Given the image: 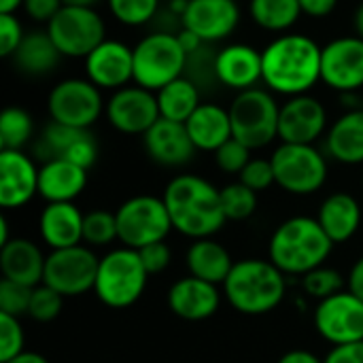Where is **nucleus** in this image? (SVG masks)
<instances>
[{
  "instance_id": "nucleus-26",
  "label": "nucleus",
  "mask_w": 363,
  "mask_h": 363,
  "mask_svg": "<svg viewBox=\"0 0 363 363\" xmlns=\"http://www.w3.org/2000/svg\"><path fill=\"white\" fill-rule=\"evenodd\" d=\"M185 128L198 151L215 153L221 145L234 138L230 108L217 102H202L196 113L185 121Z\"/></svg>"
},
{
  "instance_id": "nucleus-4",
  "label": "nucleus",
  "mask_w": 363,
  "mask_h": 363,
  "mask_svg": "<svg viewBox=\"0 0 363 363\" xmlns=\"http://www.w3.org/2000/svg\"><path fill=\"white\" fill-rule=\"evenodd\" d=\"M223 294L242 315H266L285 298V274L270 259H242L234 264Z\"/></svg>"
},
{
  "instance_id": "nucleus-2",
  "label": "nucleus",
  "mask_w": 363,
  "mask_h": 363,
  "mask_svg": "<svg viewBox=\"0 0 363 363\" xmlns=\"http://www.w3.org/2000/svg\"><path fill=\"white\" fill-rule=\"evenodd\" d=\"M162 200L168 208L172 230L194 240L211 238L228 221L221 206V189L198 174L174 177L166 185Z\"/></svg>"
},
{
  "instance_id": "nucleus-35",
  "label": "nucleus",
  "mask_w": 363,
  "mask_h": 363,
  "mask_svg": "<svg viewBox=\"0 0 363 363\" xmlns=\"http://www.w3.org/2000/svg\"><path fill=\"white\" fill-rule=\"evenodd\" d=\"M108 13L128 28H143L157 19L162 0H106Z\"/></svg>"
},
{
  "instance_id": "nucleus-36",
  "label": "nucleus",
  "mask_w": 363,
  "mask_h": 363,
  "mask_svg": "<svg viewBox=\"0 0 363 363\" xmlns=\"http://www.w3.org/2000/svg\"><path fill=\"white\" fill-rule=\"evenodd\" d=\"M221 206L228 221H245L257 208V191L236 181L221 189Z\"/></svg>"
},
{
  "instance_id": "nucleus-8",
  "label": "nucleus",
  "mask_w": 363,
  "mask_h": 363,
  "mask_svg": "<svg viewBox=\"0 0 363 363\" xmlns=\"http://www.w3.org/2000/svg\"><path fill=\"white\" fill-rule=\"evenodd\" d=\"M277 185L296 196L319 191L328 181V157L315 145L281 143L272 151Z\"/></svg>"
},
{
  "instance_id": "nucleus-6",
  "label": "nucleus",
  "mask_w": 363,
  "mask_h": 363,
  "mask_svg": "<svg viewBox=\"0 0 363 363\" xmlns=\"http://www.w3.org/2000/svg\"><path fill=\"white\" fill-rule=\"evenodd\" d=\"M228 108L234 138L251 151L264 149L279 138L281 104L270 89L257 85L247 91H238Z\"/></svg>"
},
{
  "instance_id": "nucleus-32",
  "label": "nucleus",
  "mask_w": 363,
  "mask_h": 363,
  "mask_svg": "<svg viewBox=\"0 0 363 363\" xmlns=\"http://www.w3.org/2000/svg\"><path fill=\"white\" fill-rule=\"evenodd\" d=\"M155 96H157L160 117L179 121V123H185L196 113V108L202 104L200 85L194 79H189L187 74L164 85L160 91H155Z\"/></svg>"
},
{
  "instance_id": "nucleus-53",
  "label": "nucleus",
  "mask_w": 363,
  "mask_h": 363,
  "mask_svg": "<svg viewBox=\"0 0 363 363\" xmlns=\"http://www.w3.org/2000/svg\"><path fill=\"white\" fill-rule=\"evenodd\" d=\"M353 28H355V34L363 38V2L355 9L353 13Z\"/></svg>"
},
{
  "instance_id": "nucleus-7",
  "label": "nucleus",
  "mask_w": 363,
  "mask_h": 363,
  "mask_svg": "<svg viewBox=\"0 0 363 363\" xmlns=\"http://www.w3.org/2000/svg\"><path fill=\"white\" fill-rule=\"evenodd\" d=\"M149 272L136 249H115L100 259L94 291L98 300L111 308H128L136 304L147 287Z\"/></svg>"
},
{
  "instance_id": "nucleus-24",
  "label": "nucleus",
  "mask_w": 363,
  "mask_h": 363,
  "mask_svg": "<svg viewBox=\"0 0 363 363\" xmlns=\"http://www.w3.org/2000/svg\"><path fill=\"white\" fill-rule=\"evenodd\" d=\"M45 255L28 238H11L0 247V272L2 279L38 287L45 274Z\"/></svg>"
},
{
  "instance_id": "nucleus-49",
  "label": "nucleus",
  "mask_w": 363,
  "mask_h": 363,
  "mask_svg": "<svg viewBox=\"0 0 363 363\" xmlns=\"http://www.w3.org/2000/svg\"><path fill=\"white\" fill-rule=\"evenodd\" d=\"M177 38H179V43H181V47H183V51H185L187 55H194V53H198L202 47H206V43H204L196 32H191V30H187V28H181V30L177 32Z\"/></svg>"
},
{
  "instance_id": "nucleus-50",
  "label": "nucleus",
  "mask_w": 363,
  "mask_h": 363,
  "mask_svg": "<svg viewBox=\"0 0 363 363\" xmlns=\"http://www.w3.org/2000/svg\"><path fill=\"white\" fill-rule=\"evenodd\" d=\"M349 291L363 300V257L355 262V266L349 272Z\"/></svg>"
},
{
  "instance_id": "nucleus-47",
  "label": "nucleus",
  "mask_w": 363,
  "mask_h": 363,
  "mask_svg": "<svg viewBox=\"0 0 363 363\" xmlns=\"http://www.w3.org/2000/svg\"><path fill=\"white\" fill-rule=\"evenodd\" d=\"M323 363H363V340L334 347Z\"/></svg>"
},
{
  "instance_id": "nucleus-3",
  "label": "nucleus",
  "mask_w": 363,
  "mask_h": 363,
  "mask_svg": "<svg viewBox=\"0 0 363 363\" xmlns=\"http://www.w3.org/2000/svg\"><path fill=\"white\" fill-rule=\"evenodd\" d=\"M332 238L313 217H291L283 221L270 238V262L283 274H308L323 266L332 253Z\"/></svg>"
},
{
  "instance_id": "nucleus-13",
  "label": "nucleus",
  "mask_w": 363,
  "mask_h": 363,
  "mask_svg": "<svg viewBox=\"0 0 363 363\" xmlns=\"http://www.w3.org/2000/svg\"><path fill=\"white\" fill-rule=\"evenodd\" d=\"M108 123L128 136H145L160 117L157 96L136 83H130L111 94L104 106Z\"/></svg>"
},
{
  "instance_id": "nucleus-14",
  "label": "nucleus",
  "mask_w": 363,
  "mask_h": 363,
  "mask_svg": "<svg viewBox=\"0 0 363 363\" xmlns=\"http://www.w3.org/2000/svg\"><path fill=\"white\" fill-rule=\"evenodd\" d=\"M321 83L338 94L363 89V38L349 34L323 45Z\"/></svg>"
},
{
  "instance_id": "nucleus-33",
  "label": "nucleus",
  "mask_w": 363,
  "mask_h": 363,
  "mask_svg": "<svg viewBox=\"0 0 363 363\" xmlns=\"http://www.w3.org/2000/svg\"><path fill=\"white\" fill-rule=\"evenodd\" d=\"M249 15L257 28L285 34L302 17V6L298 0H249Z\"/></svg>"
},
{
  "instance_id": "nucleus-52",
  "label": "nucleus",
  "mask_w": 363,
  "mask_h": 363,
  "mask_svg": "<svg viewBox=\"0 0 363 363\" xmlns=\"http://www.w3.org/2000/svg\"><path fill=\"white\" fill-rule=\"evenodd\" d=\"M4 363H49L43 355H38V353H30V351H23V353H19L17 357H13V359H9V362Z\"/></svg>"
},
{
  "instance_id": "nucleus-46",
  "label": "nucleus",
  "mask_w": 363,
  "mask_h": 363,
  "mask_svg": "<svg viewBox=\"0 0 363 363\" xmlns=\"http://www.w3.org/2000/svg\"><path fill=\"white\" fill-rule=\"evenodd\" d=\"M62 6V0H23L21 11L36 23H49Z\"/></svg>"
},
{
  "instance_id": "nucleus-5",
  "label": "nucleus",
  "mask_w": 363,
  "mask_h": 363,
  "mask_svg": "<svg viewBox=\"0 0 363 363\" xmlns=\"http://www.w3.org/2000/svg\"><path fill=\"white\" fill-rule=\"evenodd\" d=\"M134 83L160 91L164 85L187 72L189 55L183 51L177 32L153 30L134 47Z\"/></svg>"
},
{
  "instance_id": "nucleus-19",
  "label": "nucleus",
  "mask_w": 363,
  "mask_h": 363,
  "mask_svg": "<svg viewBox=\"0 0 363 363\" xmlns=\"http://www.w3.org/2000/svg\"><path fill=\"white\" fill-rule=\"evenodd\" d=\"M240 4L234 0H189L181 26L211 45L230 38L240 26Z\"/></svg>"
},
{
  "instance_id": "nucleus-1",
  "label": "nucleus",
  "mask_w": 363,
  "mask_h": 363,
  "mask_svg": "<svg viewBox=\"0 0 363 363\" xmlns=\"http://www.w3.org/2000/svg\"><path fill=\"white\" fill-rule=\"evenodd\" d=\"M321 45L302 34H277L262 49V83L274 96H302L321 81Z\"/></svg>"
},
{
  "instance_id": "nucleus-45",
  "label": "nucleus",
  "mask_w": 363,
  "mask_h": 363,
  "mask_svg": "<svg viewBox=\"0 0 363 363\" xmlns=\"http://www.w3.org/2000/svg\"><path fill=\"white\" fill-rule=\"evenodd\" d=\"M138 255H140L143 266H145V270L149 274L164 272L170 266V259H172V251L166 245V240H160V242H153V245H147V247L138 249Z\"/></svg>"
},
{
  "instance_id": "nucleus-17",
  "label": "nucleus",
  "mask_w": 363,
  "mask_h": 363,
  "mask_svg": "<svg viewBox=\"0 0 363 363\" xmlns=\"http://www.w3.org/2000/svg\"><path fill=\"white\" fill-rule=\"evenodd\" d=\"M328 134V108L311 94L287 98L281 104L279 115V138L281 143L315 145Z\"/></svg>"
},
{
  "instance_id": "nucleus-42",
  "label": "nucleus",
  "mask_w": 363,
  "mask_h": 363,
  "mask_svg": "<svg viewBox=\"0 0 363 363\" xmlns=\"http://www.w3.org/2000/svg\"><path fill=\"white\" fill-rule=\"evenodd\" d=\"M249 162H251V149L236 138H230L225 145H221L215 151V164L228 174L240 177V172L247 168Z\"/></svg>"
},
{
  "instance_id": "nucleus-12",
  "label": "nucleus",
  "mask_w": 363,
  "mask_h": 363,
  "mask_svg": "<svg viewBox=\"0 0 363 363\" xmlns=\"http://www.w3.org/2000/svg\"><path fill=\"white\" fill-rule=\"evenodd\" d=\"M100 259L83 245L55 249L45 259L43 285L55 289L64 298L81 296L96 285Z\"/></svg>"
},
{
  "instance_id": "nucleus-27",
  "label": "nucleus",
  "mask_w": 363,
  "mask_h": 363,
  "mask_svg": "<svg viewBox=\"0 0 363 363\" xmlns=\"http://www.w3.org/2000/svg\"><path fill=\"white\" fill-rule=\"evenodd\" d=\"M325 155L345 164H363V106L345 111L325 134Z\"/></svg>"
},
{
  "instance_id": "nucleus-41",
  "label": "nucleus",
  "mask_w": 363,
  "mask_h": 363,
  "mask_svg": "<svg viewBox=\"0 0 363 363\" xmlns=\"http://www.w3.org/2000/svg\"><path fill=\"white\" fill-rule=\"evenodd\" d=\"M23 330L17 317L0 313V363L9 362L23 353Z\"/></svg>"
},
{
  "instance_id": "nucleus-16",
  "label": "nucleus",
  "mask_w": 363,
  "mask_h": 363,
  "mask_svg": "<svg viewBox=\"0 0 363 363\" xmlns=\"http://www.w3.org/2000/svg\"><path fill=\"white\" fill-rule=\"evenodd\" d=\"M34 155L43 164L49 160H66L89 170L98 160V143L89 130L51 121L36 138Z\"/></svg>"
},
{
  "instance_id": "nucleus-18",
  "label": "nucleus",
  "mask_w": 363,
  "mask_h": 363,
  "mask_svg": "<svg viewBox=\"0 0 363 363\" xmlns=\"http://www.w3.org/2000/svg\"><path fill=\"white\" fill-rule=\"evenodd\" d=\"M85 77L102 91H117L134 83V49L117 38L102 40L85 57Z\"/></svg>"
},
{
  "instance_id": "nucleus-29",
  "label": "nucleus",
  "mask_w": 363,
  "mask_h": 363,
  "mask_svg": "<svg viewBox=\"0 0 363 363\" xmlns=\"http://www.w3.org/2000/svg\"><path fill=\"white\" fill-rule=\"evenodd\" d=\"M317 221L334 245L347 242L357 234L362 225V206L355 196L347 191H336L321 202Z\"/></svg>"
},
{
  "instance_id": "nucleus-34",
  "label": "nucleus",
  "mask_w": 363,
  "mask_h": 363,
  "mask_svg": "<svg viewBox=\"0 0 363 363\" xmlns=\"http://www.w3.org/2000/svg\"><path fill=\"white\" fill-rule=\"evenodd\" d=\"M34 136V119L21 106H6L0 115V149L21 151Z\"/></svg>"
},
{
  "instance_id": "nucleus-57",
  "label": "nucleus",
  "mask_w": 363,
  "mask_h": 363,
  "mask_svg": "<svg viewBox=\"0 0 363 363\" xmlns=\"http://www.w3.org/2000/svg\"><path fill=\"white\" fill-rule=\"evenodd\" d=\"M362 185H363V174H362Z\"/></svg>"
},
{
  "instance_id": "nucleus-22",
  "label": "nucleus",
  "mask_w": 363,
  "mask_h": 363,
  "mask_svg": "<svg viewBox=\"0 0 363 363\" xmlns=\"http://www.w3.org/2000/svg\"><path fill=\"white\" fill-rule=\"evenodd\" d=\"M143 145L147 155L155 164L166 168H179L189 164L198 151L189 138L185 123L170 119H157L155 125L143 136Z\"/></svg>"
},
{
  "instance_id": "nucleus-9",
  "label": "nucleus",
  "mask_w": 363,
  "mask_h": 363,
  "mask_svg": "<svg viewBox=\"0 0 363 363\" xmlns=\"http://www.w3.org/2000/svg\"><path fill=\"white\" fill-rule=\"evenodd\" d=\"M102 89L87 77H68L57 81L47 96V113L51 121L89 130L104 113Z\"/></svg>"
},
{
  "instance_id": "nucleus-30",
  "label": "nucleus",
  "mask_w": 363,
  "mask_h": 363,
  "mask_svg": "<svg viewBox=\"0 0 363 363\" xmlns=\"http://www.w3.org/2000/svg\"><path fill=\"white\" fill-rule=\"evenodd\" d=\"M11 60L19 72L30 77H43L57 68L62 53L57 51L47 30H32L26 32L21 45L17 47Z\"/></svg>"
},
{
  "instance_id": "nucleus-51",
  "label": "nucleus",
  "mask_w": 363,
  "mask_h": 363,
  "mask_svg": "<svg viewBox=\"0 0 363 363\" xmlns=\"http://www.w3.org/2000/svg\"><path fill=\"white\" fill-rule=\"evenodd\" d=\"M279 363H323L315 353L311 351H304V349H294L289 353H285Z\"/></svg>"
},
{
  "instance_id": "nucleus-44",
  "label": "nucleus",
  "mask_w": 363,
  "mask_h": 363,
  "mask_svg": "<svg viewBox=\"0 0 363 363\" xmlns=\"http://www.w3.org/2000/svg\"><path fill=\"white\" fill-rule=\"evenodd\" d=\"M23 36H26V30L19 17L15 13H0V55L13 57Z\"/></svg>"
},
{
  "instance_id": "nucleus-56",
  "label": "nucleus",
  "mask_w": 363,
  "mask_h": 363,
  "mask_svg": "<svg viewBox=\"0 0 363 363\" xmlns=\"http://www.w3.org/2000/svg\"><path fill=\"white\" fill-rule=\"evenodd\" d=\"M66 6H96L100 0H62Z\"/></svg>"
},
{
  "instance_id": "nucleus-40",
  "label": "nucleus",
  "mask_w": 363,
  "mask_h": 363,
  "mask_svg": "<svg viewBox=\"0 0 363 363\" xmlns=\"http://www.w3.org/2000/svg\"><path fill=\"white\" fill-rule=\"evenodd\" d=\"M302 285H304L308 296H313L321 302V300L332 298V296L342 291V277L334 268L319 266V268L311 270L308 274H304Z\"/></svg>"
},
{
  "instance_id": "nucleus-31",
  "label": "nucleus",
  "mask_w": 363,
  "mask_h": 363,
  "mask_svg": "<svg viewBox=\"0 0 363 363\" xmlns=\"http://www.w3.org/2000/svg\"><path fill=\"white\" fill-rule=\"evenodd\" d=\"M185 259H187V268L191 277L202 279L213 285H223L234 268V262L228 249L211 238L194 240Z\"/></svg>"
},
{
  "instance_id": "nucleus-11",
  "label": "nucleus",
  "mask_w": 363,
  "mask_h": 363,
  "mask_svg": "<svg viewBox=\"0 0 363 363\" xmlns=\"http://www.w3.org/2000/svg\"><path fill=\"white\" fill-rule=\"evenodd\" d=\"M117 238L128 249H143L147 245L166 240L172 230L168 208L162 198L134 196L125 200L117 213Z\"/></svg>"
},
{
  "instance_id": "nucleus-39",
  "label": "nucleus",
  "mask_w": 363,
  "mask_h": 363,
  "mask_svg": "<svg viewBox=\"0 0 363 363\" xmlns=\"http://www.w3.org/2000/svg\"><path fill=\"white\" fill-rule=\"evenodd\" d=\"M62 306H64V296L40 283L32 291V302H30L28 317H32L34 321H40V323H49V321L60 317Z\"/></svg>"
},
{
  "instance_id": "nucleus-25",
  "label": "nucleus",
  "mask_w": 363,
  "mask_h": 363,
  "mask_svg": "<svg viewBox=\"0 0 363 363\" xmlns=\"http://www.w3.org/2000/svg\"><path fill=\"white\" fill-rule=\"evenodd\" d=\"M83 213L72 202H49L40 213V236L55 249H68L83 242Z\"/></svg>"
},
{
  "instance_id": "nucleus-21",
  "label": "nucleus",
  "mask_w": 363,
  "mask_h": 363,
  "mask_svg": "<svg viewBox=\"0 0 363 363\" xmlns=\"http://www.w3.org/2000/svg\"><path fill=\"white\" fill-rule=\"evenodd\" d=\"M38 166L23 151H0V206L21 208L38 194Z\"/></svg>"
},
{
  "instance_id": "nucleus-58",
  "label": "nucleus",
  "mask_w": 363,
  "mask_h": 363,
  "mask_svg": "<svg viewBox=\"0 0 363 363\" xmlns=\"http://www.w3.org/2000/svg\"><path fill=\"white\" fill-rule=\"evenodd\" d=\"M234 2H240V0H234Z\"/></svg>"
},
{
  "instance_id": "nucleus-37",
  "label": "nucleus",
  "mask_w": 363,
  "mask_h": 363,
  "mask_svg": "<svg viewBox=\"0 0 363 363\" xmlns=\"http://www.w3.org/2000/svg\"><path fill=\"white\" fill-rule=\"evenodd\" d=\"M117 238V217L108 211H91L83 217V242L91 247L108 245Z\"/></svg>"
},
{
  "instance_id": "nucleus-23",
  "label": "nucleus",
  "mask_w": 363,
  "mask_h": 363,
  "mask_svg": "<svg viewBox=\"0 0 363 363\" xmlns=\"http://www.w3.org/2000/svg\"><path fill=\"white\" fill-rule=\"evenodd\" d=\"M221 296L217 285L196 277H185L168 289L170 311L185 321H204L219 308Z\"/></svg>"
},
{
  "instance_id": "nucleus-10",
  "label": "nucleus",
  "mask_w": 363,
  "mask_h": 363,
  "mask_svg": "<svg viewBox=\"0 0 363 363\" xmlns=\"http://www.w3.org/2000/svg\"><path fill=\"white\" fill-rule=\"evenodd\" d=\"M62 57H87L106 40V23L94 6H62L45 28Z\"/></svg>"
},
{
  "instance_id": "nucleus-28",
  "label": "nucleus",
  "mask_w": 363,
  "mask_h": 363,
  "mask_svg": "<svg viewBox=\"0 0 363 363\" xmlns=\"http://www.w3.org/2000/svg\"><path fill=\"white\" fill-rule=\"evenodd\" d=\"M87 187V170L66 162L49 160L38 170V196L49 202H72Z\"/></svg>"
},
{
  "instance_id": "nucleus-20",
  "label": "nucleus",
  "mask_w": 363,
  "mask_h": 363,
  "mask_svg": "<svg viewBox=\"0 0 363 363\" xmlns=\"http://www.w3.org/2000/svg\"><path fill=\"white\" fill-rule=\"evenodd\" d=\"M215 81L228 89L247 91L262 83V51L247 43H230L215 51Z\"/></svg>"
},
{
  "instance_id": "nucleus-38",
  "label": "nucleus",
  "mask_w": 363,
  "mask_h": 363,
  "mask_svg": "<svg viewBox=\"0 0 363 363\" xmlns=\"http://www.w3.org/2000/svg\"><path fill=\"white\" fill-rule=\"evenodd\" d=\"M32 291H34V287L2 279L0 281V313L17 317V319L28 315L30 302H32Z\"/></svg>"
},
{
  "instance_id": "nucleus-55",
  "label": "nucleus",
  "mask_w": 363,
  "mask_h": 363,
  "mask_svg": "<svg viewBox=\"0 0 363 363\" xmlns=\"http://www.w3.org/2000/svg\"><path fill=\"white\" fill-rule=\"evenodd\" d=\"M11 238H9V223H6V217L0 219V247L6 245Z\"/></svg>"
},
{
  "instance_id": "nucleus-48",
  "label": "nucleus",
  "mask_w": 363,
  "mask_h": 363,
  "mask_svg": "<svg viewBox=\"0 0 363 363\" xmlns=\"http://www.w3.org/2000/svg\"><path fill=\"white\" fill-rule=\"evenodd\" d=\"M298 2L302 6V15L311 19H325L338 6V0H298Z\"/></svg>"
},
{
  "instance_id": "nucleus-54",
  "label": "nucleus",
  "mask_w": 363,
  "mask_h": 363,
  "mask_svg": "<svg viewBox=\"0 0 363 363\" xmlns=\"http://www.w3.org/2000/svg\"><path fill=\"white\" fill-rule=\"evenodd\" d=\"M23 6V0H0V13H17Z\"/></svg>"
},
{
  "instance_id": "nucleus-15",
  "label": "nucleus",
  "mask_w": 363,
  "mask_h": 363,
  "mask_svg": "<svg viewBox=\"0 0 363 363\" xmlns=\"http://www.w3.org/2000/svg\"><path fill=\"white\" fill-rule=\"evenodd\" d=\"M315 330L334 347L363 340V300L351 291H340L319 302Z\"/></svg>"
},
{
  "instance_id": "nucleus-43",
  "label": "nucleus",
  "mask_w": 363,
  "mask_h": 363,
  "mask_svg": "<svg viewBox=\"0 0 363 363\" xmlns=\"http://www.w3.org/2000/svg\"><path fill=\"white\" fill-rule=\"evenodd\" d=\"M238 179H240V183H245L253 191H264L270 185H277L272 162L264 160V157H251V162L247 164V168L240 172Z\"/></svg>"
}]
</instances>
